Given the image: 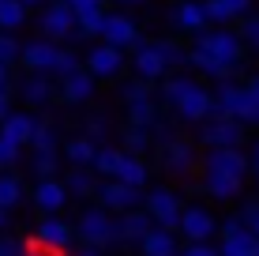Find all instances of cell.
<instances>
[{
  "label": "cell",
  "instance_id": "obj_1",
  "mask_svg": "<svg viewBox=\"0 0 259 256\" xmlns=\"http://www.w3.org/2000/svg\"><path fill=\"white\" fill-rule=\"evenodd\" d=\"M75 234H79L83 245H98V249H109L113 241H120V237H117V218H113V211L102 207V204L87 207L83 215H79Z\"/></svg>",
  "mask_w": 259,
  "mask_h": 256
},
{
  "label": "cell",
  "instance_id": "obj_2",
  "mask_svg": "<svg viewBox=\"0 0 259 256\" xmlns=\"http://www.w3.org/2000/svg\"><path fill=\"white\" fill-rule=\"evenodd\" d=\"M94 200H98L102 207H109L113 215H124V211H139V207H147V196H143L136 185H124V181H117V177L98 181Z\"/></svg>",
  "mask_w": 259,
  "mask_h": 256
},
{
  "label": "cell",
  "instance_id": "obj_3",
  "mask_svg": "<svg viewBox=\"0 0 259 256\" xmlns=\"http://www.w3.org/2000/svg\"><path fill=\"white\" fill-rule=\"evenodd\" d=\"M203 173H222V177L244 181L252 173V158L240 151V147H210L207 158H203Z\"/></svg>",
  "mask_w": 259,
  "mask_h": 256
},
{
  "label": "cell",
  "instance_id": "obj_4",
  "mask_svg": "<svg viewBox=\"0 0 259 256\" xmlns=\"http://www.w3.org/2000/svg\"><path fill=\"white\" fill-rule=\"evenodd\" d=\"M222 256H259V237L244 226V218L233 215L222 223V245H218Z\"/></svg>",
  "mask_w": 259,
  "mask_h": 256
},
{
  "label": "cell",
  "instance_id": "obj_5",
  "mask_svg": "<svg viewBox=\"0 0 259 256\" xmlns=\"http://www.w3.org/2000/svg\"><path fill=\"white\" fill-rule=\"evenodd\" d=\"M38 23H41V30H46L49 42H64V38H71V34L79 30V15L71 12L68 0H53V4H46Z\"/></svg>",
  "mask_w": 259,
  "mask_h": 256
},
{
  "label": "cell",
  "instance_id": "obj_6",
  "mask_svg": "<svg viewBox=\"0 0 259 256\" xmlns=\"http://www.w3.org/2000/svg\"><path fill=\"white\" fill-rule=\"evenodd\" d=\"M147 211L154 218V226H165V230H181V215H184V204L173 189H154L147 192Z\"/></svg>",
  "mask_w": 259,
  "mask_h": 256
},
{
  "label": "cell",
  "instance_id": "obj_7",
  "mask_svg": "<svg viewBox=\"0 0 259 256\" xmlns=\"http://www.w3.org/2000/svg\"><path fill=\"white\" fill-rule=\"evenodd\" d=\"M195 46L214 53L218 60H229V64H240V49H244V42H240V34L226 30V26H218V30H203L195 34Z\"/></svg>",
  "mask_w": 259,
  "mask_h": 256
},
{
  "label": "cell",
  "instance_id": "obj_8",
  "mask_svg": "<svg viewBox=\"0 0 259 256\" xmlns=\"http://www.w3.org/2000/svg\"><path fill=\"white\" fill-rule=\"evenodd\" d=\"M244 121L237 117H207L203 121V143L207 147H240L244 143Z\"/></svg>",
  "mask_w": 259,
  "mask_h": 256
},
{
  "label": "cell",
  "instance_id": "obj_9",
  "mask_svg": "<svg viewBox=\"0 0 259 256\" xmlns=\"http://www.w3.org/2000/svg\"><path fill=\"white\" fill-rule=\"evenodd\" d=\"M75 226H71V223H64V218H57V215H49L46 218V223H41L38 226V245H41V249H49V252H68L71 249V241H75Z\"/></svg>",
  "mask_w": 259,
  "mask_h": 256
},
{
  "label": "cell",
  "instance_id": "obj_10",
  "mask_svg": "<svg viewBox=\"0 0 259 256\" xmlns=\"http://www.w3.org/2000/svg\"><path fill=\"white\" fill-rule=\"evenodd\" d=\"M214 230H218L214 215H210L207 207L195 204V207H184V215H181V230H177V234H181L184 241H210V234H214Z\"/></svg>",
  "mask_w": 259,
  "mask_h": 256
},
{
  "label": "cell",
  "instance_id": "obj_11",
  "mask_svg": "<svg viewBox=\"0 0 259 256\" xmlns=\"http://www.w3.org/2000/svg\"><path fill=\"white\" fill-rule=\"evenodd\" d=\"M87 68L94 72V79H117V76L124 72V53H120L117 46H109V42H102V46L91 49Z\"/></svg>",
  "mask_w": 259,
  "mask_h": 256
},
{
  "label": "cell",
  "instance_id": "obj_12",
  "mask_svg": "<svg viewBox=\"0 0 259 256\" xmlns=\"http://www.w3.org/2000/svg\"><path fill=\"white\" fill-rule=\"evenodd\" d=\"M57 53H60L57 42L38 38V42H30V46H23L19 64L26 68V72H53V64H57Z\"/></svg>",
  "mask_w": 259,
  "mask_h": 256
},
{
  "label": "cell",
  "instance_id": "obj_13",
  "mask_svg": "<svg viewBox=\"0 0 259 256\" xmlns=\"http://www.w3.org/2000/svg\"><path fill=\"white\" fill-rule=\"evenodd\" d=\"M136 76L139 79H147V83H154V79H162L165 76V57H162V49H158V42H143V46H136Z\"/></svg>",
  "mask_w": 259,
  "mask_h": 256
},
{
  "label": "cell",
  "instance_id": "obj_14",
  "mask_svg": "<svg viewBox=\"0 0 259 256\" xmlns=\"http://www.w3.org/2000/svg\"><path fill=\"white\" fill-rule=\"evenodd\" d=\"M173 109L181 113L184 121H207L210 113H214V94H210V91H207L203 83H195L192 91H188V94H184L181 102L173 105Z\"/></svg>",
  "mask_w": 259,
  "mask_h": 256
},
{
  "label": "cell",
  "instance_id": "obj_15",
  "mask_svg": "<svg viewBox=\"0 0 259 256\" xmlns=\"http://www.w3.org/2000/svg\"><path fill=\"white\" fill-rule=\"evenodd\" d=\"M19 94H23V102H30V105H49V102L60 94V87L53 83L49 72H30V76L19 83Z\"/></svg>",
  "mask_w": 259,
  "mask_h": 256
},
{
  "label": "cell",
  "instance_id": "obj_16",
  "mask_svg": "<svg viewBox=\"0 0 259 256\" xmlns=\"http://www.w3.org/2000/svg\"><path fill=\"white\" fill-rule=\"evenodd\" d=\"M102 38L117 49H128V46H143L139 42V26L128 19V15H105V26H102Z\"/></svg>",
  "mask_w": 259,
  "mask_h": 256
},
{
  "label": "cell",
  "instance_id": "obj_17",
  "mask_svg": "<svg viewBox=\"0 0 259 256\" xmlns=\"http://www.w3.org/2000/svg\"><path fill=\"white\" fill-rule=\"evenodd\" d=\"M91 94H94V72H91V68H75L68 79H60V102L83 105Z\"/></svg>",
  "mask_w": 259,
  "mask_h": 256
},
{
  "label": "cell",
  "instance_id": "obj_18",
  "mask_svg": "<svg viewBox=\"0 0 259 256\" xmlns=\"http://www.w3.org/2000/svg\"><path fill=\"white\" fill-rule=\"evenodd\" d=\"M173 19L181 30H188V34H203L210 26V15H207V0H181L177 4V12H173Z\"/></svg>",
  "mask_w": 259,
  "mask_h": 256
},
{
  "label": "cell",
  "instance_id": "obj_19",
  "mask_svg": "<svg viewBox=\"0 0 259 256\" xmlns=\"http://www.w3.org/2000/svg\"><path fill=\"white\" fill-rule=\"evenodd\" d=\"M139 249H143V256H181V234L165 230V226H154L139 241Z\"/></svg>",
  "mask_w": 259,
  "mask_h": 256
},
{
  "label": "cell",
  "instance_id": "obj_20",
  "mask_svg": "<svg viewBox=\"0 0 259 256\" xmlns=\"http://www.w3.org/2000/svg\"><path fill=\"white\" fill-rule=\"evenodd\" d=\"M162 166L169 173H188L195 166V147L188 139H169V143H162Z\"/></svg>",
  "mask_w": 259,
  "mask_h": 256
},
{
  "label": "cell",
  "instance_id": "obj_21",
  "mask_svg": "<svg viewBox=\"0 0 259 256\" xmlns=\"http://www.w3.org/2000/svg\"><path fill=\"white\" fill-rule=\"evenodd\" d=\"M150 230H154V218H150V211H124L117 218V237L120 241H143Z\"/></svg>",
  "mask_w": 259,
  "mask_h": 256
},
{
  "label": "cell",
  "instance_id": "obj_22",
  "mask_svg": "<svg viewBox=\"0 0 259 256\" xmlns=\"http://www.w3.org/2000/svg\"><path fill=\"white\" fill-rule=\"evenodd\" d=\"M34 132H38V117H30V113H8V117L0 121V136H8L12 143H19V147L30 143Z\"/></svg>",
  "mask_w": 259,
  "mask_h": 256
},
{
  "label": "cell",
  "instance_id": "obj_23",
  "mask_svg": "<svg viewBox=\"0 0 259 256\" xmlns=\"http://www.w3.org/2000/svg\"><path fill=\"white\" fill-rule=\"evenodd\" d=\"M188 64L195 68V72H203V76H210V79H229L237 72V64H229V60H218L214 53H207V49H188Z\"/></svg>",
  "mask_w": 259,
  "mask_h": 256
},
{
  "label": "cell",
  "instance_id": "obj_24",
  "mask_svg": "<svg viewBox=\"0 0 259 256\" xmlns=\"http://www.w3.org/2000/svg\"><path fill=\"white\" fill-rule=\"evenodd\" d=\"M68 196H71V192H68V185H60L57 177H53V181H38V185H34V204H38V211H49V215L64 207V200H68Z\"/></svg>",
  "mask_w": 259,
  "mask_h": 256
},
{
  "label": "cell",
  "instance_id": "obj_25",
  "mask_svg": "<svg viewBox=\"0 0 259 256\" xmlns=\"http://www.w3.org/2000/svg\"><path fill=\"white\" fill-rule=\"evenodd\" d=\"M240 189H244V181H237V177H222V173H207L203 177V192L214 200H237Z\"/></svg>",
  "mask_w": 259,
  "mask_h": 256
},
{
  "label": "cell",
  "instance_id": "obj_26",
  "mask_svg": "<svg viewBox=\"0 0 259 256\" xmlns=\"http://www.w3.org/2000/svg\"><path fill=\"white\" fill-rule=\"evenodd\" d=\"M98 151H102V147H98L91 136H75V139H71V143L64 147V155H68V162H71V166H94Z\"/></svg>",
  "mask_w": 259,
  "mask_h": 256
},
{
  "label": "cell",
  "instance_id": "obj_27",
  "mask_svg": "<svg viewBox=\"0 0 259 256\" xmlns=\"http://www.w3.org/2000/svg\"><path fill=\"white\" fill-rule=\"evenodd\" d=\"M117 181L143 189V185H147V162H143L139 155H128V151H124V158H120V170H117Z\"/></svg>",
  "mask_w": 259,
  "mask_h": 256
},
{
  "label": "cell",
  "instance_id": "obj_28",
  "mask_svg": "<svg viewBox=\"0 0 259 256\" xmlns=\"http://www.w3.org/2000/svg\"><path fill=\"white\" fill-rule=\"evenodd\" d=\"M68 192L71 196H94L98 192V181H94L91 166H71L68 170Z\"/></svg>",
  "mask_w": 259,
  "mask_h": 256
},
{
  "label": "cell",
  "instance_id": "obj_29",
  "mask_svg": "<svg viewBox=\"0 0 259 256\" xmlns=\"http://www.w3.org/2000/svg\"><path fill=\"white\" fill-rule=\"evenodd\" d=\"M26 12L30 8L23 0H0V30H19L26 23Z\"/></svg>",
  "mask_w": 259,
  "mask_h": 256
},
{
  "label": "cell",
  "instance_id": "obj_30",
  "mask_svg": "<svg viewBox=\"0 0 259 256\" xmlns=\"http://www.w3.org/2000/svg\"><path fill=\"white\" fill-rule=\"evenodd\" d=\"M23 200V181L15 177V173H8V170H0V207H8L12 211L15 204Z\"/></svg>",
  "mask_w": 259,
  "mask_h": 256
},
{
  "label": "cell",
  "instance_id": "obj_31",
  "mask_svg": "<svg viewBox=\"0 0 259 256\" xmlns=\"http://www.w3.org/2000/svg\"><path fill=\"white\" fill-rule=\"evenodd\" d=\"M154 117H158V105H154V98H143V102H132V105H128V125L154 128Z\"/></svg>",
  "mask_w": 259,
  "mask_h": 256
},
{
  "label": "cell",
  "instance_id": "obj_32",
  "mask_svg": "<svg viewBox=\"0 0 259 256\" xmlns=\"http://www.w3.org/2000/svg\"><path fill=\"white\" fill-rule=\"evenodd\" d=\"M195 87V79H188V76H173V79H165V87H162V98H165V105H177Z\"/></svg>",
  "mask_w": 259,
  "mask_h": 256
},
{
  "label": "cell",
  "instance_id": "obj_33",
  "mask_svg": "<svg viewBox=\"0 0 259 256\" xmlns=\"http://www.w3.org/2000/svg\"><path fill=\"white\" fill-rule=\"evenodd\" d=\"M147 147H150V128H139V125L124 128V151L128 155H143Z\"/></svg>",
  "mask_w": 259,
  "mask_h": 256
},
{
  "label": "cell",
  "instance_id": "obj_34",
  "mask_svg": "<svg viewBox=\"0 0 259 256\" xmlns=\"http://www.w3.org/2000/svg\"><path fill=\"white\" fill-rule=\"evenodd\" d=\"M120 158H124V151L102 147V151H98V158H94V170L102 173V177H117V170H120Z\"/></svg>",
  "mask_w": 259,
  "mask_h": 256
},
{
  "label": "cell",
  "instance_id": "obj_35",
  "mask_svg": "<svg viewBox=\"0 0 259 256\" xmlns=\"http://www.w3.org/2000/svg\"><path fill=\"white\" fill-rule=\"evenodd\" d=\"M34 177L38 181L57 177V151H34Z\"/></svg>",
  "mask_w": 259,
  "mask_h": 256
},
{
  "label": "cell",
  "instance_id": "obj_36",
  "mask_svg": "<svg viewBox=\"0 0 259 256\" xmlns=\"http://www.w3.org/2000/svg\"><path fill=\"white\" fill-rule=\"evenodd\" d=\"M30 147L34 151H57V128L46 125V121H38V132H34Z\"/></svg>",
  "mask_w": 259,
  "mask_h": 256
},
{
  "label": "cell",
  "instance_id": "obj_37",
  "mask_svg": "<svg viewBox=\"0 0 259 256\" xmlns=\"http://www.w3.org/2000/svg\"><path fill=\"white\" fill-rule=\"evenodd\" d=\"M120 94H124V102H128V105L132 102H143V98H150V83L136 76V79H128V83L120 87Z\"/></svg>",
  "mask_w": 259,
  "mask_h": 256
},
{
  "label": "cell",
  "instance_id": "obj_38",
  "mask_svg": "<svg viewBox=\"0 0 259 256\" xmlns=\"http://www.w3.org/2000/svg\"><path fill=\"white\" fill-rule=\"evenodd\" d=\"M102 26H105V12H94V15H83L79 19V38H98L102 34Z\"/></svg>",
  "mask_w": 259,
  "mask_h": 256
},
{
  "label": "cell",
  "instance_id": "obj_39",
  "mask_svg": "<svg viewBox=\"0 0 259 256\" xmlns=\"http://www.w3.org/2000/svg\"><path fill=\"white\" fill-rule=\"evenodd\" d=\"M75 68H79V60H75V53H68V49H60L57 53V64H53V79H68L71 72H75Z\"/></svg>",
  "mask_w": 259,
  "mask_h": 256
},
{
  "label": "cell",
  "instance_id": "obj_40",
  "mask_svg": "<svg viewBox=\"0 0 259 256\" xmlns=\"http://www.w3.org/2000/svg\"><path fill=\"white\" fill-rule=\"evenodd\" d=\"M19 57H23V46L8 30H0V64H12V60H19Z\"/></svg>",
  "mask_w": 259,
  "mask_h": 256
},
{
  "label": "cell",
  "instance_id": "obj_41",
  "mask_svg": "<svg viewBox=\"0 0 259 256\" xmlns=\"http://www.w3.org/2000/svg\"><path fill=\"white\" fill-rule=\"evenodd\" d=\"M158 49H162V57H165V64L169 68H177V64H188V53H184L177 42H158Z\"/></svg>",
  "mask_w": 259,
  "mask_h": 256
},
{
  "label": "cell",
  "instance_id": "obj_42",
  "mask_svg": "<svg viewBox=\"0 0 259 256\" xmlns=\"http://www.w3.org/2000/svg\"><path fill=\"white\" fill-rule=\"evenodd\" d=\"M207 15H210V23L226 26L229 19H233V8H229L226 0H207Z\"/></svg>",
  "mask_w": 259,
  "mask_h": 256
},
{
  "label": "cell",
  "instance_id": "obj_43",
  "mask_svg": "<svg viewBox=\"0 0 259 256\" xmlns=\"http://www.w3.org/2000/svg\"><path fill=\"white\" fill-rule=\"evenodd\" d=\"M15 158H19V143H12L8 136H0V170L15 166Z\"/></svg>",
  "mask_w": 259,
  "mask_h": 256
},
{
  "label": "cell",
  "instance_id": "obj_44",
  "mask_svg": "<svg viewBox=\"0 0 259 256\" xmlns=\"http://www.w3.org/2000/svg\"><path fill=\"white\" fill-rule=\"evenodd\" d=\"M240 218H244V226L259 237V204H255V200H248V204L240 207Z\"/></svg>",
  "mask_w": 259,
  "mask_h": 256
},
{
  "label": "cell",
  "instance_id": "obj_45",
  "mask_svg": "<svg viewBox=\"0 0 259 256\" xmlns=\"http://www.w3.org/2000/svg\"><path fill=\"white\" fill-rule=\"evenodd\" d=\"M87 136H91L94 143H105V136H109V125H105L102 117H91V121H87Z\"/></svg>",
  "mask_w": 259,
  "mask_h": 256
},
{
  "label": "cell",
  "instance_id": "obj_46",
  "mask_svg": "<svg viewBox=\"0 0 259 256\" xmlns=\"http://www.w3.org/2000/svg\"><path fill=\"white\" fill-rule=\"evenodd\" d=\"M68 4H71V12H75L79 19H83V15H94V12H105L102 0H68Z\"/></svg>",
  "mask_w": 259,
  "mask_h": 256
},
{
  "label": "cell",
  "instance_id": "obj_47",
  "mask_svg": "<svg viewBox=\"0 0 259 256\" xmlns=\"http://www.w3.org/2000/svg\"><path fill=\"white\" fill-rule=\"evenodd\" d=\"M181 256H222V252H218V249H210L207 241H188V245L181 249Z\"/></svg>",
  "mask_w": 259,
  "mask_h": 256
},
{
  "label": "cell",
  "instance_id": "obj_48",
  "mask_svg": "<svg viewBox=\"0 0 259 256\" xmlns=\"http://www.w3.org/2000/svg\"><path fill=\"white\" fill-rule=\"evenodd\" d=\"M240 30H244V38L252 42V46H259V15H255V19H244Z\"/></svg>",
  "mask_w": 259,
  "mask_h": 256
},
{
  "label": "cell",
  "instance_id": "obj_49",
  "mask_svg": "<svg viewBox=\"0 0 259 256\" xmlns=\"http://www.w3.org/2000/svg\"><path fill=\"white\" fill-rule=\"evenodd\" d=\"M0 256H23L19 241H15V237H0Z\"/></svg>",
  "mask_w": 259,
  "mask_h": 256
},
{
  "label": "cell",
  "instance_id": "obj_50",
  "mask_svg": "<svg viewBox=\"0 0 259 256\" xmlns=\"http://www.w3.org/2000/svg\"><path fill=\"white\" fill-rule=\"evenodd\" d=\"M12 113V98H8V87H0V121Z\"/></svg>",
  "mask_w": 259,
  "mask_h": 256
},
{
  "label": "cell",
  "instance_id": "obj_51",
  "mask_svg": "<svg viewBox=\"0 0 259 256\" xmlns=\"http://www.w3.org/2000/svg\"><path fill=\"white\" fill-rule=\"evenodd\" d=\"M23 256H57V252H49V249H41V245H38V237H34V241H30V249H26Z\"/></svg>",
  "mask_w": 259,
  "mask_h": 256
},
{
  "label": "cell",
  "instance_id": "obj_52",
  "mask_svg": "<svg viewBox=\"0 0 259 256\" xmlns=\"http://www.w3.org/2000/svg\"><path fill=\"white\" fill-rule=\"evenodd\" d=\"M229 8H233V15H244L248 12V4H252V0H226Z\"/></svg>",
  "mask_w": 259,
  "mask_h": 256
},
{
  "label": "cell",
  "instance_id": "obj_53",
  "mask_svg": "<svg viewBox=\"0 0 259 256\" xmlns=\"http://www.w3.org/2000/svg\"><path fill=\"white\" fill-rule=\"evenodd\" d=\"M12 64H0V87H12V72H8Z\"/></svg>",
  "mask_w": 259,
  "mask_h": 256
},
{
  "label": "cell",
  "instance_id": "obj_54",
  "mask_svg": "<svg viewBox=\"0 0 259 256\" xmlns=\"http://www.w3.org/2000/svg\"><path fill=\"white\" fill-rule=\"evenodd\" d=\"M252 173H255V181H259V139H255V147H252Z\"/></svg>",
  "mask_w": 259,
  "mask_h": 256
},
{
  "label": "cell",
  "instance_id": "obj_55",
  "mask_svg": "<svg viewBox=\"0 0 259 256\" xmlns=\"http://www.w3.org/2000/svg\"><path fill=\"white\" fill-rule=\"evenodd\" d=\"M248 91H252V98H255V105H259V76L248 79Z\"/></svg>",
  "mask_w": 259,
  "mask_h": 256
},
{
  "label": "cell",
  "instance_id": "obj_56",
  "mask_svg": "<svg viewBox=\"0 0 259 256\" xmlns=\"http://www.w3.org/2000/svg\"><path fill=\"white\" fill-rule=\"evenodd\" d=\"M79 256H102V249H98V245H83V249H79Z\"/></svg>",
  "mask_w": 259,
  "mask_h": 256
},
{
  "label": "cell",
  "instance_id": "obj_57",
  "mask_svg": "<svg viewBox=\"0 0 259 256\" xmlns=\"http://www.w3.org/2000/svg\"><path fill=\"white\" fill-rule=\"evenodd\" d=\"M26 8H46V0H23Z\"/></svg>",
  "mask_w": 259,
  "mask_h": 256
},
{
  "label": "cell",
  "instance_id": "obj_58",
  "mask_svg": "<svg viewBox=\"0 0 259 256\" xmlns=\"http://www.w3.org/2000/svg\"><path fill=\"white\" fill-rule=\"evenodd\" d=\"M8 226V207H0V230Z\"/></svg>",
  "mask_w": 259,
  "mask_h": 256
},
{
  "label": "cell",
  "instance_id": "obj_59",
  "mask_svg": "<svg viewBox=\"0 0 259 256\" xmlns=\"http://www.w3.org/2000/svg\"><path fill=\"white\" fill-rule=\"evenodd\" d=\"M117 4H139V0H117Z\"/></svg>",
  "mask_w": 259,
  "mask_h": 256
},
{
  "label": "cell",
  "instance_id": "obj_60",
  "mask_svg": "<svg viewBox=\"0 0 259 256\" xmlns=\"http://www.w3.org/2000/svg\"><path fill=\"white\" fill-rule=\"evenodd\" d=\"M75 256H79V252H75Z\"/></svg>",
  "mask_w": 259,
  "mask_h": 256
}]
</instances>
